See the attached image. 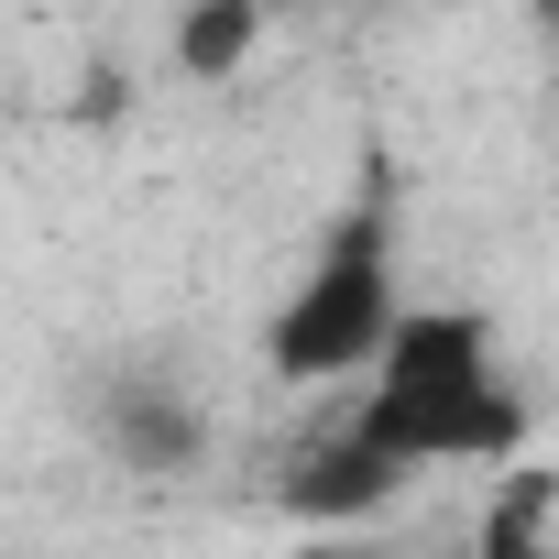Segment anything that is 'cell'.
Segmentation results:
<instances>
[{"instance_id": "1", "label": "cell", "mask_w": 559, "mask_h": 559, "mask_svg": "<svg viewBox=\"0 0 559 559\" xmlns=\"http://www.w3.org/2000/svg\"><path fill=\"white\" fill-rule=\"evenodd\" d=\"M352 428L395 472H428V461H515L526 450V406L504 384L493 319L483 308H406L384 330V352H373V384H362Z\"/></svg>"}, {"instance_id": "2", "label": "cell", "mask_w": 559, "mask_h": 559, "mask_svg": "<svg viewBox=\"0 0 559 559\" xmlns=\"http://www.w3.org/2000/svg\"><path fill=\"white\" fill-rule=\"evenodd\" d=\"M395 319H406L395 198H384V165H373L362 198L341 209V230L319 241V263L286 286V308H274V330H263V362H274V384H341V373H373Z\"/></svg>"}, {"instance_id": "3", "label": "cell", "mask_w": 559, "mask_h": 559, "mask_svg": "<svg viewBox=\"0 0 559 559\" xmlns=\"http://www.w3.org/2000/svg\"><path fill=\"white\" fill-rule=\"evenodd\" d=\"M395 483H406V472H395L362 428H330V439H308V450L286 461V515H308V526H362V515H384Z\"/></svg>"}, {"instance_id": "4", "label": "cell", "mask_w": 559, "mask_h": 559, "mask_svg": "<svg viewBox=\"0 0 559 559\" xmlns=\"http://www.w3.org/2000/svg\"><path fill=\"white\" fill-rule=\"evenodd\" d=\"M110 450H121L132 472H198L209 428H198V406H187L176 384L132 373V384H110Z\"/></svg>"}, {"instance_id": "5", "label": "cell", "mask_w": 559, "mask_h": 559, "mask_svg": "<svg viewBox=\"0 0 559 559\" xmlns=\"http://www.w3.org/2000/svg\"><path fill=\"white\" fill-rule=\"evenodd\" d=\"M263 12H274V0H187V12H176V67H187L198 88L241 78L252 45H263Z\"/></svg>"}, {"instance_id": "6", "label": "cell", "mask_w": 559, "mask_h": 559, "mask_svg": "<svg viewBox=\"0 0 559 559\" xmlns=\"http://www.w3.org/2000/svg\"><path fill=\"white\" fill-rule=\"evenodd\" d=\"M537 537H548V472H504V504H483V548L515 559Z\"/></svg>"}, {"instance_id": "7", "label": "cell", "mask_w": 559, "mask_h": 559, "mask_svg": "<svg viewBox=\"0 0 559 559\" xmlns=\"http://www.w3.org/2000/svg\"><path fill=\"white\" fill-rule=\"evenodd\" d=\"M526 12H537V34H548V45H559V0H526Z\"/></svg>"}]
</instances>
